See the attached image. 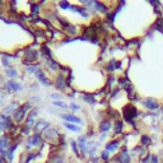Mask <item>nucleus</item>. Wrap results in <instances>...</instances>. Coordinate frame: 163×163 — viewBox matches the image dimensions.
<instances>
[{
	"mask_svg": "<svg viewBox=\"0 0 163 163\" xmlns=\"http://www.w3.org/2000/svg\"><path fill=\"white\" fill-rule=\"evenodd\" d=\"M30 108H31V103H28V102L23 103L22 106H18L16 112L13 114V120H14V122H21L26 117V114L28 112Z\"/></svg>",
	"mask_w": 163,
	"mask_h": 163,
	"instance_id": "1",
	"label": "nucleus"
},
{
	"mask_svg": "<svg viewBox=\"0 0 163 163\" xmlns=\"http://www.w3.org/2000/svg\"><path fill=\"white\" fill-rule=\"evenodd\" d=\"M36 116H37V108H33V110L27 115V117H26V125H24V129H23V134H28L30 133V130L32 129V128H35V124H36Z\"/></svg>",
	"mask_w": 163,
	"mask_h": 163,
	"instance_id": "2",
	"label": "nucleus"
},
{
	"mask_svg": "<svg viewBox=\"0 0 163 163\" xmlns=\"http://www.w3.org/2000/svg\"><path fill=\"white\" fill-rule=\"evenodd\" d=\"M10 148H12V145H10V140H9L8 135H3V137H0V152H2L3 157H7Z\"/></svg>",
	"mask_w": 163,
	"mask_h": 163,
	"instance_id": "3",
	"label": "nucleus"
},
{
	"mask_svg": "<svg viewBox=\"0 0 163 163\" xmlns=\"http://www.w3.org/2000/svg\"><path fill=\"white\" fill-rule=\"evenodd\" d=\"M38 144H41V135L37 134V133L30 135V137L27 138V140H26V148L27 149H31L33 147H37Z\"/></svg>",
	"mask_w": 163,
	"mask_h": 163,
	"instance_id": "4",
	"label": "nucleus"
},
{
	"mask_svg": "<svg viewBox=\"0 0 163 163\" xmlns=\"http://www.w3.org/2000/svg\"><path fill=\"white\" fill-rule=\"evenodd\" d=\"M124 116H125V120L131 122L133 124V117L135 116H138V111H137V108H135L134 106H126L125 107V111H124Z\"/></svg>",
	"mask_w": 163,
	"mask_h": 163,
	"instance_id": "5",
	"label": "nucleus"
},
{
	"mask_svg": "<svg viewBox=\"0 0 163 163\" xmlns=\"http://www.w3.org/2000/svg\"><path fill=\"white\" fill-rule=\"evenodd\" d=\"M119 163H130V154H129V152H128V148L126 147H124L121 149V153L119 154V156H116V158H115Z\"/></svg>",
	"mask_w": 163,
	"mask_h": 163,
	"instance_id": "6",
	"label": "nucleus"
},
{
	"mask_svg": "<svg viewBox=\"0 0 163 163\" xmlns=\"http://www.w3.org/2000/svg\"><path fill=\"white\" fill-rule=\"evenodd\" d=\"M35 133L40 134V133H42V131H46L47 129H50V125H49V122L45 121V120H38L36 124H35Z\"/></svg>",
	"mask_w": 163,
	"mask_h": 163,
	"instance_id": "7",
	"label": "nucleus"
},
{
	"mask_svg": "<svg viewBox=\"0 0 163 163\" xmlns=\"http://www.w3.org/2000/svg\"><path fill=\"white\" fill-rule=\"evenodd\" d=\"M64 120H65V122H70V124H83V121H82V119H79L78 116H75V115H72V114H61L60 115Z\"/></svg>",
	"mask_w": 163,
	"mask_h": 163,
	"instance_id": "8",
	"label": "nucleus"
},
{
	"mask_svg": "<svg viewBox=\"0 0 163 163\" xmlns=\"http://www.w3.org/2000/svg\"><path fill=\"white\" fill-rule=\"evenodd\" d=\"M142 103H143L144 107L148 108V110H157V108L159 107V103L154 98H144L142 101Z\"/></svg>",
	"mask_w": 163,
	"mask_h": 163,
	"instance_id": "9",
	"label": "nucleus"
},
{
	"mask_svg": "<svg viewBox=\"0 0 163 163\" xmlns=\"http://www.w3.org/2000/svg\"><path fill=\"white\" fill-rule=\"evenodd\" d=\"M4 88H5L8 92H18V91H22L23 87H22L19 83H17V82L10 80V82H8V83L4 86Z\"/></svg>",
	"mask_w": 163,
	"mask_h": 163,
	"instance_id": "10",
	"label": "nucleus"
},
{
	"mask_svg": "<svg viewBox=\"0 0 163 163\" xmlns=\"http://www.w3.org/2000/svg\"><path fill=\"white\" fill-rule=\"evenodd\" d=\"M17 108H18V105H17V102H12V103H10L8 107H5V108H4L3 114H4V116H9V115H12V114H14Z\"/></svg>",
	"mask_w": 163,
	"mask_h": 163,
	"instance_id": "11",
	"label": "nucleus"
},
{
	"mask_svg": "<svg viewBox=\"0 0 163 163\" xmlns=\"http://www.w3.org/2000/svg\"><path fill=\"white\" fill-rule=\"evenodd\" d=\"M77 143H78V147L80 148V151L83 153H87V144H88L87 143V137H79Z\"/></svg>",
	"mask_w": 163,
	"mask_h": 163,
	"instance_id": "12",
	"label": "nucleus"
},
{
	"mask_svg": "<svg viewBox=\"0 0 163 163\" xmlns=\"http://www.w3.org/2000/svg\"><path fill=\"white\" fill-rule=\"evenodd\" d=\"M36 77H37V79H38L44 86H50V84H51V83H50V80L45 77V74H44L42 70H37V72H36Z\"/></svg>",
	"mask_w": 163,
	"mask_h": 163,
	"instance_id": "13",
	"label": "nucleus"
},
{
	"mask_svg": "<svg viewBox=\"0 0 163 163\" xmlns=\"http://www.w3.org/2000/svg\"><path fill=\"white\" fill-rule=\"evenodd\" d=\"M119 144H120L119 140H112V142H110V143L106 144L105 149H106V151H108V152H115L116 149L119 148Z\"/></svg>",
	"mask_w": 163,
	"mask_h": 163,
	"instance_id": "14",
	"label": "nucleus"
},
{
	"mask_svg": "<svg viewBox=\"0 0 163 163\" xmlns=\"http://www.w3.org/2000/svg\"><path fill=\"white\" fill-rule=\"evenodd\" d=\"M111 128H112V124H111V121H110V120H105V121H102V122H101V125H100V130H101V133H107Z\"/></svg>",
	"mask_w": 163,
	"mask_h": 163,
	"instance_id": "15",
	"label": "nucleus"
},
{
	"mask_svg": "<svg viewBox=\"0 0 163 163\" xmlns=\"http://www.w3.org/2000/svg\"><path fill=\"white\" fill-rule=\"evenodd\" d=\"M55 86L59 88V89H64L65 88V79H64V77L61 75V74H59L58 77H56V80H55Z\"/></svg>",
	"mask_w": 163,
	"mask_h": 163,
	"instance_id": "16",
	"label": "nucleus"
},
{
	"mask_svg": "<svg viewBox=\"0 0 163 163\" xmlns=\"http://www.w3.org/2000/svg\"><path fill=\"white\" fill-rule=\"evenodd\" d=\"M64 128H66L68 130H70V131H74V133H79L80 131V128L77 126L75 124H70V122H64Z\"/></svg>",
	"mask_w": 163,
	"mask_h": 163,
	"instance_id": "17",
	"label": "nucleus"
},
{
	"mask_svg": "<svg viewBox=\"0 0 163 163\" xmlns=\"http://www.w3.org/2000/svg\"><path fill=\"white\" fill-rule=\"evenodd\" d=\"M94 9L97 12H101V13H106V7L101 2H94Z\"/></svg>",
	"mask_w": 163,
	"mask_h": 163,
	"instance_id": "18",
	"label": "nucleus"
},
{
	"mask_svg": "<svg viewBox=\"0 0 163 163\" xmlns=\"http://www.w3.org/2000/svg\"><path fill=\"white\" fill-rule=\"evenodd\" d=\"M83 101H86V102H88V103H91V105H94V98H93V96H91L89 93H86V94H83Z\"/></svg>",
	"mask_w": 163,
	"mask_h": 163,
	"instance_id": "19",
	"label": "nucleus"
},
{
	"mask_svg": "<svg viewBox=\"0 0 163 163\" xmlns=\"http://www.w3.org/2000/svg\"><path fill=\"white\" fill-rule=\"evenodd\" d=\"M114 129H115V134H120L122 131V122L121 121H116Z\"/></svg>",
	"mask_w": 163,
	"mask_h": 163,
	"instance_id": "20",
	"label": "nucleus"
},
{
	"mask_svg": "<svg viewBox=\"0 0 163 163\" xmlns=\"http://www.w3.org/2000/svg\"><path fill=\"white\" fill-rule=\"evenodd\" d=\"M13 126L12 121H10V117L9 116H4V129H10Z\"/></svg>",
	"mask_w": 163,
	"mask_h": 163,
	"instance_id": "21",
	"label": "nucleus"
},
{
	"mask_svg": "<svg viewBox=\"0 0 163 163\" xmlns=\"http://www.w3.org/2000/svg\"><path fill=\"white\" fill-rule=\"evenodd\" d=\"M7 77H9V78L17 77V70L13 69V68H10V69H7Z\"/></svg>",
	"mask_w": 163,
	"mask_h": 163,
	"instance_id": "22",
	"label": "nucleus"
},
{
	"mask_svg": "<svg viewBox=\"0 0 163 163\" xmlns=\"http://www.w3.org/2000/svg\"><path fill=\"white\" fill-rule=\"evenodd\" d=\"M151 143H152L151 138L147 137V135H143V137H142V144L147 147V145H151Z\"/></svg>",
	"mask_w": 163,
	"mask_h": 163,
	"instance_id": "23",
	"label": "nucleus"
},
{
	"mask_svg": "<svg viewBox=\"0 0 163 163\" xmlns=\"http://www.w3.org/2000/svg\"><path fill=\"white\" fill-rule=\"evenodd\" d=\"M52 103H54V106H58L60 108H66L68 107V105L65 102H63V101H54Z\"/></svg>",
	"mask_w": 163,
	"mask_h": 163,
	"instance_id": "24",
	"label": "nucleus"
},
{
	"mask_svg": "<svg viewBox=\"0 0 163 163\" xmlns=\"http://www.w3.org/2000/svg\"><path fill=\"white\" fill-rule=\"evenodd\" d=\"M70 143H72V148H73V151H74V153L79 154V147H78V143H77L75 140H72Z\"/></svg>",
	"mask_w": 163,
	"mask_h": 163,
	"instance_id": "25",
	"label": "nucleus"
},
{
	"mask_svg": "<svg viewBox=\"0 0 163 163\" xmlns=\"http://www.w3.org/2000/svg\"><path fill=\"white\" fill-rule=\"evenodd\" d=\"M59 7L63 8V9H70V8H72V5H70L69 3H66V2H60V3H59Z\"/></svg>",
	"mask_w": 163,
	"mask_h": 163,
	"instance_id": "26",
	"label": "nucleus"
},
{
	"mask_svg": "<svg viewBox=\"0 0 163 163\" xmlns=\"http://www.w3.org/2000/svg\"><path fill=\"white\" fill-rule=\"evenodd\" d=\"M101 158L102 159H108V158H110V152H108V151H106V149H105V151L102 152V156H101Z\"/></svg>",
	"mask_w": 163,
	"mask_h": 163,
	"instance_id": "27",
	"label": "nucleus"
},
{
	"mask_svg": "<svg viewBox=\"0 0 163 163\" xmlns=\"http://www.w3.org/2000/svg\"><path fill=\"white\" fill-rule=\"evenodd\" d=\"M69 107L72 108V110H74V111L80 110V106H79V105H77V103H70V105H69Z\"/></svg>",
	"mask_w": 163,
	"mask_h": 163,
	"instance_id": "28",
	"label": "nucleus"
},
{
	"mask_svg": "<svg viewBox=\"0 0 163 163\" xmlns=\"http://www.w3.org/2000/svg\"><path fill=\"white\" fill-rule=\"evenodd\" d=\"M4 129V115H0V131Z\"/></svg>",
	"mask_w": 163,
	"mask_h": 163,
	"instance_id": "29",
	"label": "nucleus"
},
{
	"mask_svg": "<svg viewBox=\"0 0 163 163\" xmlns=\"http://www.w3.org/2000/svg\"><path fill=\"white\" fill-rule=\"evenodd\" d=\"M151 158H152V154L145 156V158L142 161V163H151Z\"/></svg>",
	"mask_w": 163,
	"mask_h": 163,
	"instance_id": "30",
	"label": "nucleus"
},
{
	"mask_svg": "<svg viewBox=\"0 0 163 163\" xmlns=\"http://www.w3.org/2000/svg\"><path fill=\"white\" fill-rule=\"evenodd\" d=\"M51 163H66V162H65L63 158H56V159H54Z\"/></svg>",
	"mask_w": 163,
	"mask_h": 163,
	"instance_id": "31",
	"label": "nucleus"
},
{
	"mask_svg": "<svg viewBox=\"0 0 163 163\" xmlns=\"http://www.w3.org/2000/svg\"><path fill=\"white\" fill-rule=\"evenodd\" d=\"M151 163H158V157L152 154V158H151Z\"/></svg>",
	"mask_w": 163,
	"mask_h": 163,
	"instance_id": "32",
	"label": "nucleus"
},
{
	"mask_svg": "<svg viewBox=\"0 0 163 163\" xmlns=\"http://www.w3.org/2000/svg\"><path fill=\"white\" fill-rule=\"evenodd\" d=\"M3 65H4V66H8V65H9V63H8V60H7L5 58L3 59Z\"/></svg>",
	"mask_w": 163,
	"mask_h": 163,
	"instance_id": "33",
	"label": "nucleus"
},
{
	"mask_svg": "<svg viewBox=\"0 0 163 163\" xmlns=\"http://www.w3.org/2000/svg\"><path fill=\"white\" fill-rule=\"evenodd\" d=\"M3 100H4V94H2V93H0V103L3 102Z\"/></svg>",
	"mask_w": 163,
	"mask_h": 163,
	"instance_id": "34",
	"label": "nucleus"
},
{
	"mask_svg": "<svg viewBox=\"0 0 163 163\" xmlns=\"http://www.w3.org/2000/svg\"><path fill=\"white\" fill-rule=\"evenodd\" d=\"M0 163H3V158H0Z\"/></svg>",
	"mask_w": 163,
	"mask_h": 163,
	"instance_id": "35",
	"label": "nucleus"
}]
</instances>
